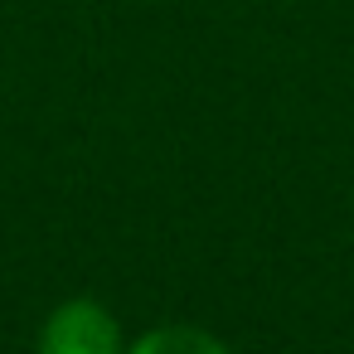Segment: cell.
I'll list each match as a JSON object with an SVG mask.
<instances>
[{
  "label": "cell",
  "mask_w": 354,
  "mask_h": 354,
  "mask_svg": "<svg viewBox=\"0 0 354 354\" xmlns=\"http://www.w3.org/2000/svg\"><path fill=\"white\" fill-rule=\"evenodd\" d=\"M127 354H228V344L199 325H156Z\"/></svg>",
  "instance_id": "obj_2"
},
{
  "label": "cell",
  "mask_w": 354,
  "mask_h": 354,
  "mask_svg": "<svg viewBox=\"0 0 354 354\" xmlns=\"http://www.w3.org/2000/svg\"><path fill=\"white\" fill-rule=\"evenodd\" d=\"M39 354H127L117 315L97 301H64L44 330H39Z\"/></svg>",
  "instance_id": "obj_1"
}]
</instances>
